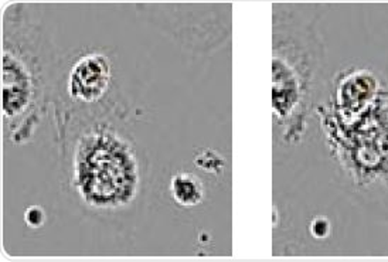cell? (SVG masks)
<instances>
[{
    "instance_id": "cell-1",
    "label": "cell",
    "mask_w": 388,
    "mask_h": 262,
    "mask_svg": "<svg viewBox=\"0 0 388 262\" xmlns=\"http://www.w3.org/2000/svg\"><path fill=\"white\" fill-rule=\"evenodd\" d=\"M109 78L111 65L106 57L85 55L74 65L70 74V95L78 101L94 102L105 94Z\"/></svg>"
},
{
    "instance_id": "cell-2",
    "label": "cell",
    "mask_w": 388,
    "mask_h": 262,
    "mask_svg": "<svg viewBox=\"0 0 388 262\" xmlns=\"http://www.w3.org/2000/svg\"><path fill=\"white\" fill-rule=\"evenodd\" d=\"M172 195L180 206H196L203 199V184L196 176L190 173L176 174L172 179Z\"/></svg>"
},
{
    "instance_id": "cell-3",
    "label": "cell",
    "mask_w": 388,
    "mask_h": 262,
    "mask_svg": "<svg viewBox=\"0 0 388 262\" xmlns=\"http://www.w3.org/2000/svg\"><path fill=\"white\" fill-rule=\"evenodd\" d=\"M44 220H46V214H44V210L40 206H32L25 213V221L32 228L41 227Z\"/></svg>"
},
{
    "instance_id": "cell-4",
    "label": "cell",
    "mask_w": 388,
    "mask_h": 262,
    "mask_svg": "<svg viewBox=\"0 0 388 262\" xmlns=\"http://www.w3.org/2000/svg\"><path fill=\"white\" fill-rule=\"evenodd\" d=\"M310 231L316 238L326 237L329 233V223L325 219H316L310 226Z\"/></svg>"
}]
</instances>
